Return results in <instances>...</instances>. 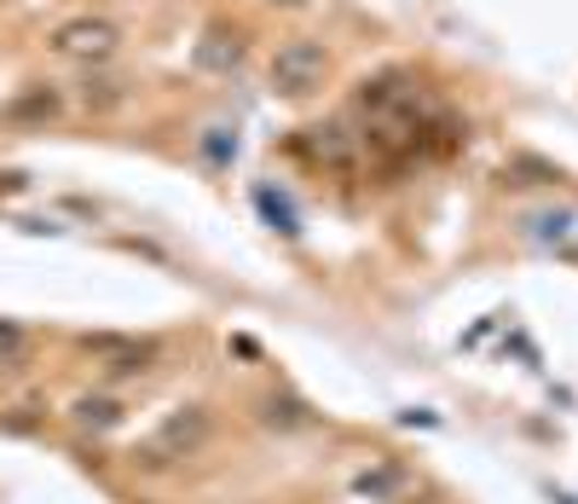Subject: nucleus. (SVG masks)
Returning a JSON list of instances; mask_svg holds the SVG:
<instances>
[{"label":"nucleus","instance_id":"1","mask_svg":"<svg viewBox=\"0 0 578 504\" xmlns=\"http://www.w3.org/2000/svg\"><path fill=\"white\" fill-rule=\"evenodd\" d=\"M324 76V47L319 42H284L273 58V82L284 93H307Z\"/></svg>","mask_w":578,"mask_h":504},{"label":"nucleus","instance_id":"2","mask_svg":"<svg viewBox=\"0 0 578 504\" xmlns=\"http://www.w3.org/2000/svg\"><path fill=\"white\" fill-rule=\"evenodd\" d=\"M53 47L70 53V58H105L116 47V30L111 24H65L53 35Z\"/></svg>","mask_w":578,"mask_h":504},{"label":"nucleus","instance_id":"3","mask_svg":"<svg viewBox=\"0 0 578 504\" xmlns=\"http://www.w3.org/2000/svg\"><path fill=\"white\" fill-rule=\"evenodd\" d=\"M76 417L88 423V429H116L122 406H116V400H76Z\"/></svg>","mask_w":578,"mask_h":504},{"label":"nucleus","instance_id":"4","mask_svg":"<svg viewBox=\"0 0 578 504\" xmlns=\"http://www.w3.org/2000/svg\"><path fill=\"white\" fill-rule=\"evenodd\" d=\"M278 7H307V0H278Z\"/></svg>","mask_w":578,"mask_h":504}]
</instances>
